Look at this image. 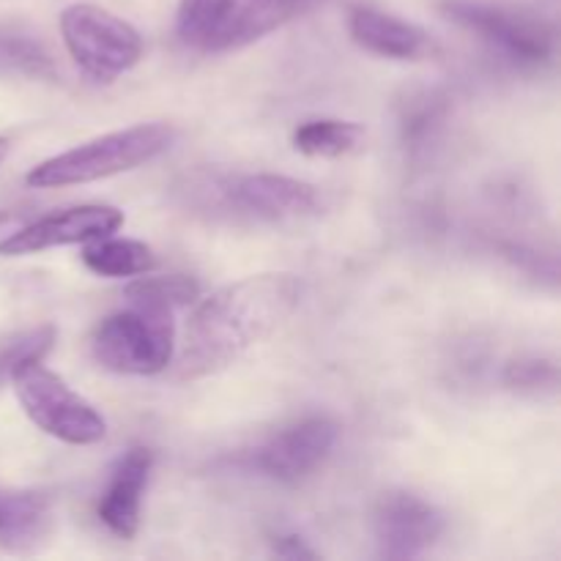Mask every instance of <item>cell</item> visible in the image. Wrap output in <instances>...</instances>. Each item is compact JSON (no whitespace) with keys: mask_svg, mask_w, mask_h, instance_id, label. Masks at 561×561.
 Listing matches in <instances>:
<instances>
[{"mask_svg":"<svg viewBox=\"0 0 561 561\" xmlns=\"http://www.w3.org/2000/svg\"><path fill=\"white\" fill-rule=\"evenodd\" d=\"M299 296L301 283L285 272L252 274L214 290L186 323L179 376L195 381L230 367L296 310Z\"/></svg>","mask_w":561,"mask_h":561,"instance_id":"cell-1","label":"cell"},{"mask_svg":"<svg viewBox=\"0 0 561 561\" xmlns=\"http://www.w3.org/2000/svg\"><path fill=\"white\" fill-rule=\"evenodd\" d=\"M186 192L201 211L230 222H288L316 214L321 206L316 186L277 173L201 175Z\"/></svg>","mask_w":561,"mask_h":561,"instance_id":"cell-2","label":"cell"},{"mask_svg":"<svg viewBox=\"0 0 561 561\" xmlns=\"http://www.w3.org/2000/svg\"><path fill=\"white\" fill-rule=\"evenodd\" d=\"M175 140V129L162 121L135 124L129 129L110 131V135L88 140L82 146L69 148L58 157L44 159L42 164L27 173V184L36 190H55V186H77L91 181L110 179V175L129 173L162 157Z\"/></svg>","mask_w":561,"mask_h":561,"instance_id":"cell-3","label":"cell"},{"mask_svg":"<svg viewBox=\"0 0 561 561\" xmlns=\"http://www.w3.org/2000/svg\"><path fill=\"white\" fill-rule=\"evenodd\" d=\"M310 0H181L175 33L195 53L241 49L283 27Z\"/></svg>","mask_w":561,"mask_h":561,"instance_id":"cell-4","label":"cell"},{"mask_svg":"<svg viewBox=\"0 0 561 561\" xmlns=\"http://www.w3.org/2000/svg\"><path fill=\"white\" fill-rule=\"evenodd\" d=\"M91 356L118 376H157L175 356L173 312L129 305L104 318L91 334Z\"/></svg>","mask_w":561,"mask_h":561,"instance_id":"cell-5","label":"cell"},{"mask_svg":"<svg viewBox=\"0 0 561 561\" xmlns=\"http://www.w3.org/2000/svg\"><path fill=\"white\" fill-rule=\"evenodd\" d=\"M438 11L515 66L537 69L551 64L557 53V33L551 22L531 11L493 0H438Z\"/></svg>","mask_w":561,"mask_h":561,"instance_id":"cell-6","label":"cell"},{"mask_svg":"<svg viewBox=\"0 0 561 561\" xmlns=\"http://www.w3.org/2000/svg\"><path fill=\"white\" fill-rule=\"evenodd\" d=\"M11 383L27 420L47 436L71 447H91L107 436L104 416L42 362L22 367Z\"/></svg>","mask_w":561,"mask_h":561,"instance_id":"cell-7","label":"cell"},{"mask_svg":"<svg viewBox=\"0 0 561 561\" xmlns=\"http://www.w3.org/2000/svg\"><path fill=\"white\" fill-rule=\"evenodd\" d=\"M60 36L75 64L93 80H115L142 58V36L137 27L102 5L75 3L64 9Z\"/></svg>","mask_w":561,"mask_h":561,"instance_id":"cell-8","label":"cell"},{"mask_svg":"<svg viewBox=\"0 0 561 561\" xmlns=\"http://www.w3.org/2000/svg\"><path fill=\"white\" fill-rule=\"evenodd\" d=\"M337 436L340 427L334 420L323 414L305 416L268 436L252 455V466L268 480L296 485L327 463Z\"/></svg>","mask_w":561,"mask_h":561,"instance_id":"cell-9","label":"cell"},{"mask_svg":"<svg viewBox=\"0 0 561 561\" xmlns=\"http://www.w3.org/2000/svg\"><path fill=\"white\" fill-rule=\"evenodd\" d=\"M444 513L427 499L409 491H389L373 513L378 557L416 559L431 551L444 535Z\"/></svg>","mask_w":561,"mask_h":561,"instance_id":"cell-10","label":"cell"},{"mask_svg":"<svg viewBox=\"0 0 561 561\" xmlns=\"http://www.w3.org/2000/svg\"><path fill=\"white\" fill-rule=\"evenodd\" d=\"M124 225V211L113 206H71L44 214L31 225L0 241V255H33V252L55 250V247L85 244L99 236L118 233Z\"/></svg>","mask_w":561,"mask_h":561,"instance_id":"cell-11","label":"cell"},{"mask_svg":"<svg viewBox=\"0 0 561 561\" xmlns=\"http://www.w3.org/2000/svg\"><path fill=\"white\" fill-rule=\"evenodd\" d=\"M153 471V453L148 447H131L115 460L107 488L99 499L96 515L110 535L131 540L140 529L142 496Z\"/></svg>","mask_w":561,"mask_h":561,"instance_id":"cell-12","label":"cell"},{"mask_svg":"<svg viewBox=\"0 0 561 561\" xmlns=\"http://www.w3.org/2000/svg\"><path fill=\"white\" fill-rule=\"evenodd\" d=\"M348 33L365 53L389 60H420L436 49L433 38L420 25L370 5L351 9Z\"/></svg>","mask_w":561,"mask_h":561,"instance_id":"cell-13","label":"cell"},{"mask_svg":"<svg viewBox=\"0 0 561 561\" xmlns=\"http://www.w3.org/2000/svg\"><path fill=\"white\" fill-rule=\"evenodd\" d=\"M53 499L42 491L0 488V546L33 551L53 531Z\"/></svg>","mask_w":561,"mask_h":561,"instance_id":"cell-14","label":"cell"},{"mask_svg":"<svg viewBox=\"0 0 561 561\" xmlns=\"http://www.w3.org/2000/svg\"><path fill=\"white\" fill-rule=\"evenodd\" d=\"M82 263H85L88 272L99 274V277L121 279L153 272L157 255L142 241L118 239V236L110 233L85 241V247H82Z\"/></svg>","mask_w":561,"mask_h":561,"instance_id":"cell-15","label":"cell"},{"mask_svg":"<svg viewBox=\"0 0 561 561\" xmlns=\"http://www.w3.org/2000/svg\"><path fill=\"white\" fill-rule=\"evenodd\" d=\"M362 137H365V129L359 124H354V121L316 118L305 121L294 131V148L299 153H305V157L337 159L356 151Z\"/></svg>","mask_w":561,"mask_h":561,"instance_id":"cell-16","label":"cell"},{"mask_svg":"<svg viewBox=\"0 0 561 561\" xmlns=\"http://www.w3.org/2000/svg\"><path fill=\"white\" fill-rule=\"evenodd\" d=\"M0 77L22 80H55L58 69L38 38L25 33H0Z\"/></svg>","mask_w":561,"mask_h":561,"instance_id":"cell-17","label":"cell"},{"mask_svg":"<svg viewBox=\"0 0 561 561\" xmlns=\"http://www.w3.org/2000/svg\"><path fill=\"white\" fill-rule=\"evenodd\" d=\"M126 299L129 305L159 307V310H179L201 299V283L186 274H168V277H140L126 285Z\"/></svg>","mask_w":561,"mask_h":561,"instance_id":"cell-18","label":"cell"},{"mask_svg":"<svg viewBox=\"0 0 561 561\" xmlns=\"http://www.w3.org/2000/svg\"><path fill=\"white\" fill-rule=\"evenodd\" d=\"M447 99L438 93L425 91L420 96H411L403 104V115H400V129H403V142L411 151H420L433 140L438 129H442L444 118H447Z\"/></svg>","mask_w":561,"mask_h":561,"instance_id":"cell-19","label":"cell"},{"mask_svg":"<svg viewBox=\"0 0 561 561\" xmlns=\"http://www.w3.org/2000/svg\"><path fill=\"white\" fill-rule=\"evenodd\" d=\"M53 345H55V327H49V323L11 337L9 343L0 348V387L14 381V376L25 365L44 362V356L53 351Z\"/></svg>","mask_w":561,"mask_h":561,"instance_id":"cell-20","label":"cell"},{"mask_svg":"<svg viewBox=\"0 0 561 561\" xmlns=\"http://www.w3.org/2000/svg\"><path fill=\"white\" fill-rule=\"evenodd\" d=\"M502 381L513 392L546 394L557 389L559 370L553 359H546V356H518L504 367Z\"/></svg>","mask_w":561,"mask_h":561,"instance_id":"cell-21","label":"cell"},{"mask_svg":"<svg viewBox=\"0 0 561 561\" xmlns=\"http://www.w3.org/2000/svg\"><path fill=\"white\" fill-rule=\"evenodd\" d=\"M272 551L283 559H316L318 553L301 540L299 535H279L274 537L272 542Z\"/></svg>","mask_w":561,"mask_h":561,"instance_id":"cell-22","label":"cell"},{"mask_svg":"<svg viewBox=\"0 0 561 561\" xmlns=\"http://www.w3.org/2000/svg\"><path fill=\"white\" fill-rule=\"evenodd\" d=\"M9 151H11V140H9V137H0V162L9 157Z\"/></svg>","mask_w":561,"mask_h":561,"instance_id":"cell-23","label":"cell"},{"mask_svg":"<svg viewBox=\"0 0 561 561\" xmlns=\"http://www.w3.org/2000/svg\"><path fill=\"white\" fill-rule=\"evenodd\" d=\"M11 219H14V214H11V211H0V228H3V225H9Z\"/></svg>","mask_w":561,"mask_h":561,"instance_id":"cell-24","label":"cell"}]
</instances>
